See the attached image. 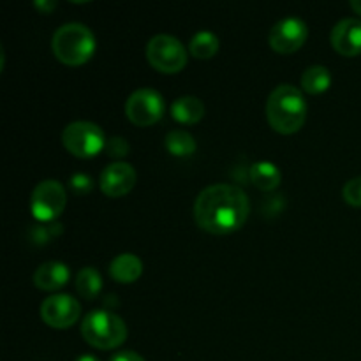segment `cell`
Here are the masks:
<instances>
[{
	"label": "cell",
	"mask_w": 361,
	"mask_h": 361,
	"mask_svg": "<svg viewBox=\"0 0 361 361\" xmlns=\"http://www.w3.org/2000/svg\"><path fill=\"white\" fill-rule=\"evenodd\" d=\"M166 150L169 152L171 155L175 157H190L194 155L196 152L197 145L196 140L190 133L183 129H175V130H169L166 134Z\"/></svg>",
	"instance_id": "17"
},
{
	"label": "cell",
	"mask_w": 361,
	"mask_h": 361,
	"mask_svg": "<svg viewBox=\"0 0 361 361\" xmlns=\"http://www.w3.org/2000/svg\"><path fill=\"white\" fill-rule=\"evenodd\" d=\"M190 53L192 56L200 60H208V59H214L219 51V37L215 34L208 30H201L190 39V44H189Z\"/></svg>",
	"instance_id": "20"
},
{
	"label": "cell",
	"mask_w": 361,
	"mask_h": 361,
	"mask_svg": "<svg viewBox=\"0 0 361 361\" xmlns=\"http://www.w3.org/2000/svg\"><path fill=\"white\" fill-rule=\"evenodd\" d=\"M331 85V74L324 66H312L302 74V88L307 94L319 95Z\"/></svg>",
	"instance_id": "18"
},
{
	"label": "cell",
	"mask_w": 361,
	"mask_h": 361,
	"mask_svg": "<svg viewBox=\"0 0 361 361\" xmlns=\"http://www.w3.org/2000/svg\"><path fill=\"white\" fill-rule=\"evenodd\" d=\"M305 97L295 85L282 83L268 95L267 120L271 129L279 134H295L303 127L307 120Z\"/></svg>",
	"instance_id": "2"
},
{
	"label": "cell",
	"mask_w": 361,
	"mask_h": 361,
	"mask_svg": "<svg viewBox=\"0 0 361 361\" xmlns=\"http://www.w3.org/2000/svg\"><path fill=\"white\" fill-rule=\"evenodd\" d=\"M307 37H309V27H307L305 21L289 16L274 25L270 35H268V42H270L274 51L282 53V55H291L305 44Z\"/></svg>",
	"instance_id": "9"
},
{
	"label": "cell",
	"mask_w": 361,
	"mask_h": 361,
	"mask_svg": "<svg viewBox=\"0 0 361 361\" xmlns=\"http://www.w3.org/2000/svg\"><path fill=\"white\" fill-rule=\"evenodd\" d=\"M171 116L178 123L192 126L204 116V104L201 102V99L192 97V95H183V97L173 101Z\"/></svg>",
	"instance_id": "15"
},
{
	"label": "cell",
	"mask_w": 361,
	"mask_h": 361,
	"mask_svg": "<svg viewBox=\"0 0 361 361\" xmlns=\"http://www.w3.org/2000/svg\"><path fill=\"white\" fill-rule=\"evenodd\" d=\"M250 180L259 190L270 192V190H275L281 185L282 175L277 166L271 164V162L261 161L250 168Z\"/></svg>",
	"instance_id": "16"
},
{
	"label": "cell",
	"mask_w": 361,
	"mask_h": 361,
	"mask_svg": "<svg viewBox=\"0 0 361 361\" xmlns=\"http://www.w3.org/2000/svg\"><path fill=\"white\" fill-rule=\"evenodd\" d=\"M56 4L55 2H46V0H37V2H35V7H37L39 11H41L42 14H48V13H51L53 11V7H55Z\"/></svg>",
	"instance_id": "26"
},
{
	"label": "cell",
	"mask_w": 361,
	"mask_h": 361,
	"mask_svg": "<svg viewBox=\"0 0 361 361\" xmlns=\"http://www.w3.org/2000/svg\"><path fill=\"white\" fill-rule=\"evenodd\" d=\"M351 7H353V11H355L356 14H360V16H361V0H353Z\"/></svg>",
	"instance_id": "27"
},
{
	"label": "cell",
	"mask_w": 361,
	"mask_h": 361,
	"mask_svg": "<svg viewBox=\"0 0 361 361\" xmlns=\"http://www.w3.org/2000/svg\"><path fill=\"white\" fill-rule=\"evenodd\" d=\"M166 102L154 88H140L126 102V115L134 126L150 127L164 116Z\"/></svg>",
	"instance_id": "7"
},
{
	"label": "cell",
	"mask_w": 361,
	"mask_h": 361,
	"mask_svg": "<svg viewBox=\"0 0 361 361\" xmlns=\"http://www.w3.org/2000/svg\"><path fill=\"white\" fill-rule=\"evenodd\" d=\"M127 334L129 330L122 317L109 310H92L81 323V335L85 342L102 351L120 348L126 342Z\"/></svg>",
	"instance_id": "4"
},
{
	"label": "cell",
	"mask_w": 361,
	"mask_h": 361,
	"mask_svg": "<svg viewBox=\"0 0 361 361\" xmlns=\"http://www.w3.org/2000/svg\"><path fill=\"white\" fill-rule=\"evenodd\" d=\"M76 289L85 300H95L102 291V277L94 267L81 268L76 275Z\"/></svg>",
	"instance_id": "19"
},
{
	"label": "cell",
	"mask_w": 361,
	"mask_h": 361,
	"mask_svg": "<svg viewBox=\"0 0 361 361\" xmlns=\"http://www.w3.org/2000/svg\"><path fill=\"white\" fill-rule=\"evenodd\" d=\"M76 361H101V360H97L95 356H90V355H83V356H80Z\"/></svg>",
	"instance_id": "28"
},
{
	"label": "cell",
	"mask_w": 361,
	"mask_h": 361,
	"mask_svg": "<svg viewBox=\"0 0 361 361\" xmlns=\"http://www.w3.org/2000/svg\"><path fill=\"white\" fill-rule=\"evenodd\" d=\"M81 316V305L69 295L48 296L41 303V319L55 330H66L78 323Z\"/></svg>",
	"instance_id": "10"
},
{
	"label": "cell",
	"mask_w": 361,
	"mask_h": 361,
	"mask_svg": "<svg viewBox=\"0 0 361 361\" xmlns=\"http://www.w3.org/2000/svg\"><path fill=\"white\" fill-rule=\"evenodd\" d=\"M66 204L67 194L59 180H44L32 192V215L41 222H53L59 219Z\"/></svg>",
	"instance_id": "8"
},
{
	"label": "cell",
	"mask_w": 361,
	"mask_h": 361,
	"mask_svg": "<svg viewBox=\"0 0 361 361\" xmlns=\"http://www.w3.org/2000/svg\"><path fill=\"white\" fill-rule=\"evenodd\" d=\"M136 180V169L129 162L116 161L102 169L99 185L108 197H122L134 189Z\"/></svg>",
	"instance_id": "11"
},
{
	"label": "cell",
	"mask_w": 361,
	"mask_h": 361,
	"mask_svg": "<svg viewBox=\"0 0 361 361\" xmlns=\"http://www.w3.org/2000/svg\"><path fill=\"white\" fill-rule=\"evenodd\" d=\"M62 224L51 222V224H35L28 229V238L34 245H48L51 240L62 235Z\"/></svg>",
	"instance_id": "21"
},
{
	"label": "cell",
	"mask_w": 361,
	"mask_h": 361,
	"mask_svg": "<svg viewBox=\"0 0 361 361\" xmlns=\"http://www.w3.org/2000/svg\"><path fill=\"white\" fill-rule=\"evenodd\" d=\"M104 152L108 154V157L111 159H123L129 155L130 147L129 143H127V140H123V137L120 136H113L106 141Z\"/></svg>",
	"instance_id": "22"
},
{
	"label": "cell",
	"mask_w": 361,
	"mask_h": 361,
	"mask_svg": "<svg viewBox=\"0 0 361 361\" xmlns=\"http://www.w3.org/2000/svg\"><path fill=\"white\" fill-rule=\"evenodd\" d=\"M109 361H145V358H141V356L134 351H120Z\"/></svg>",
	"instance_id": "25"
},
{
	"label": "cell",
	"mask_w": 361,
	"mask_h": 361,
	"mask_svg": "<svg viewBox=\"0 0 361 361\" xmlns=\"http://www.w3.org/2000/svg\"><path fill=\"white\" fill-rule=\"evenodd\" d=\"M106 141L108 140L101 127L87 120L69 123L62 133L63 147L78 159H94L104 150Z\"/></svg>",
	"instance_id": "5"
},
{
	"label": "cell",
	"mask_w": 361,
	"mask_h": 361,
	"mask_svg": "<svg viewBox=\"0 0 361 361\" xmlns=\"http://www.w3.org/2000/svg\"><path fill=\"white\" fill-rule=\"evenodd\" d=\"M147 59L155 71L176 74L187 66V51L182 42L168 34H159L148 41Z\"/></svg>",
	"instance_id": "6"
},
{
	"label": "cell",
	"mask_w": 361,
	"mask_h": 361,
	"mask_svg": "<svg viewBox=\"0 0 361 361\" xmlns=\"http://www.w3.org/2000/svg\"><path fill=\"white\" fill-rule=\"evenodd\" d=\"M143 274V263L134 254H120L109 264V275L120 284H133Z\"/></svg>",
	"instance_id": "14"
},
{
	"label": "cell",
	"mask_w": 361,
	"mask_h": 361,
	"mask_svg": "<svg viewBox=\"0 0 361 361\" xmlns=\"http://www.w3.org/2000/svg\"><path fill=\"white\" fill-rule=\"evenodd\" d=\"M69 277L71 271L67 264L60 263V261H48L35 270L34 284L42 291H56L69 282Z\"/></svg>",
	"instance_id": "13"
},
{
	"label": "cell",
	"mask_w": 361,
	"mask_h": 361,
	"mask_svg": "<svg viewBox=\"0 0 361 361\" xmlns=\"http://www.w3.org/2000/svg\"><path fill=\"white\" fill-rule=\"evenodd\" d=\"M342 196H344L345 203L351 204V207H361V176H356V178L349 180L345 183L344 190H342Z\"/></svg>",
	"instance_id": "24"
},
{
	"label": "cell",
	"mask_w": 361,
	"mask_h": 361,
	"mask_svg": "<svg viewBox=\"0 0 361 361\" xmlns=\"http://www.w3.org/2000/svg\"><path fill=\"white\" fill-rule=\"evenodd\" d=\"M69 189L76 196H85V194H90L92 189H94V180H92V176L85 175V173H76L69 178Z\"/></svg>",
	"instance_id": "23"
},
{
	"label": "cell",
	"mask_w": 361,
	"mask_h": 361,
	"mask_svg": "<svg viewBox=\"0 0 361 361\" xmlns=\"http://www.w3.org/2000/svg\"><path fill=\"white\" fill-rule=\"evenodd\" d=\"M250 201L245 190L231 183H214L197 194L194 221L212 235H231L247 222Z\"/></svg>",
	"instance_id": "1"
},
{
	"label": "cell",
	"mask_w": 361,
	"mask_h": 361,
	"mask_svg": "<svg viewBox=\"0 0 361 361\" xmlns=\"http://www.w3.org/2000/svg\"><path fill=\"white\" fill-rule=\"evenodd\" d=\"M331 46L342 56L361 55V20L345 18L331 30Z\"/></svg>",
	"instance_id": "12"
},
{
	"label": "cell",
	"mask_w": 361,
	"mask_h": 361,
	"mask_svg": "<svg viewBox=\"0 0 361 361\" xmlns=\"http://www.w3.org/2000/svg\"><path fill=\"white\" fill-rule=\"evenodd\" d=\"M95 35L83 23H66L53 34L51 49L66 66H83L95 53Z\"/></svg>",
	"instance_id": "3"
}]
</instances>
